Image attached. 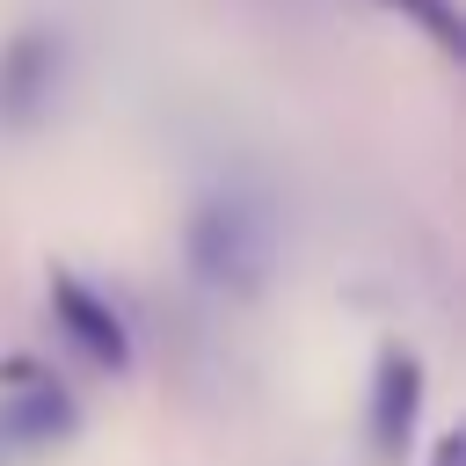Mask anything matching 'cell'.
Here are the masks:
<instances>
[{
	"mask_svg": "<svg viewBox=\"0 0 466 466\" xmlns=\"http://www.w3.org/2000/svg\"><path fill=\"white\" fill-rule=\"evenodd\" d=\"M422 393H430L422 357L400 350V342H386L379 364H371V400H364V430H371V459L379 466H400L408 459V444L422 430Z\"/></svg>",
	"mask_w": 466,
	"mask_h": 466,
	"instance_id": "277c9868",
	"label": "cell"
},
{
	"mask_svg": "<svg viewBox=\"0 0 466 466\" xmlns=\"http://www.w3.org/2000/svg\"><path fill=\"white\" fill-rule=\"evenodd\" d=\"M44 299H51V320H58V335L80 350V364H95V371H131V328H124V313L87 284V277H73V269H51V284H44Z\"/></svg>",
	"mask_w": 466,
	"mask_h": 466,
	"instance_id": "5b68a950",
	"label": "cell"
},
{
	"mask_svg": "<svg viewBox=\"0 0 466 466\" xmlns=\"http://www.w3.org/2000/svg\"><path fill=\"white\" fill-rule=\"evenodd\" d=\"M430 466H466V430H444L430 444Z\"/></svg>",
	"mask_w": 466,
	"mask_h": 466,
	"instance_id": "52a82bcc",
	"label": "cell"
},
{
	"mask_svg": "<svg viewBox=\"0 0 466 466\" xmlns=\"http://www.w3.org/2000/svg\"><path fill=\"white\" fill-rule=\"evenodd\" d=\"M66 87V36L29 22L0 44V131H36Z\"/></svg>",
	"mask_w": 466,
	"mask_h": 466,
	"instance_id": "3957f363",
	"label": "cell"
},
{
	"mask_svg": "<svg viewBox=\"0 0 466 466\" xmlns=\"http://www.w3.org/2000/svg\"><path fill=\"white\" fill-rule=\"evenodd\" d=\"M182 262L218 299H255L277 269V218L248 189H211L182 218Z\"/></svg>",
	"mask_w": 466,
	"mask_h": 466,
	"instance_id": "6da1fadb",
	"label": "cell"
},
{
	"mask_svg": "<svg viewBox=\"0 0 466 466\" xmlns=\"http://www.w3.org/2000/svg\"><path fill=\"white\" fill-rule=\"evenodd\" d=\"M386 7H393V15H408L437 51H459V44H466V29H459V7H451V0H386Z\"/></svg>",
	"mask_w": 466,
	"mask_h": 466,
	"instance_id": "8992f818",
	"label": "cell"
},
{
	"mask_svg": "<svg viewBox=\"0 0 466 466\" xmlns=\"http://www.w3.org/2000/svg\"><path fill=\"white\" fill-rule=\"evenodd\" d=\"M0 379H7V393H0V466H36V459H51L80 437V400L58 371L7 364Z\"/></svg>",
	"mask_w": 466,
	"mask_h": 466,
	"instance_id": "7a4b0ae2",
	"label": "cell"
}]
</instances>
